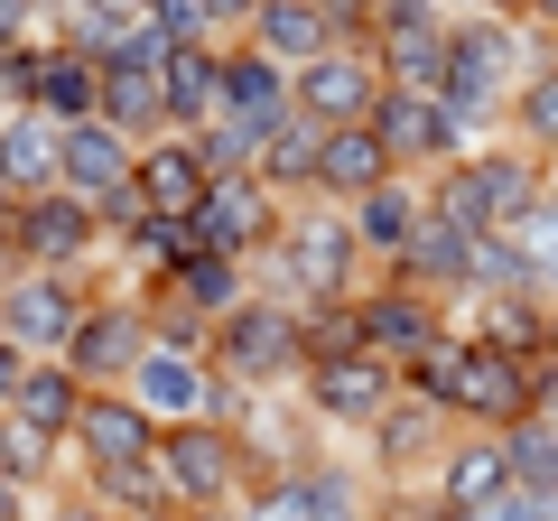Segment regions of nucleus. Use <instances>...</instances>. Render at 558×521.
<instances>
[{"label":"nucleus","instance_id":"obj_1","mask_svg":"<svg viewBox=\"0 0 558 521\" xmlns=\"http://www.w3.org/2000/svg\"><path fill=\"white\" fill-rule=\"evenodd\" d=\"M373 75H381L373 47H317L299 65V112L307 121H373V102H381Z\"/></svg>","mask_w":558,"mask_h":521},{"label":"nucleus","instance_id":"obj_2","mask_svg":"<svg viewBox=\"0 0 558 521\" xmlns=\"http://www.w3.org/2000/svg\"><path fill=\"white\" fill-rule=\"evenodd\" d=\"M10 84H20L38 112L57 121H84L102 102V57H84V47H47V57H10Z\"/></svg>","mask_w":558,"mask_h":521},{"label":"nucleus","instance_id":"obj_3","mask_svg":"<svg viewBox=\"0 0 558 521\" xmlns=\"http://www.w3.org/2000/svg\"><path fill=\"white\" fill-rule=\"evenodd\" d=\"M373 131L391 159H438V149H457V121H447L438 94H418V84H400V94L373 102Z\"/></svg>","mask_w":558,"mask_h":521},{"label":"nucleus","instance_id":"obj_4","mask_svg":"<svg viewBox=\"0 0 558 521\" xmlns=\"http://www.w3.org/2000/svg\"><path fill=\"white\" fill-rule=\"evenodd\" d=\"M447 401H457V410H484V420H512V410H531V373H521L502 344H465Z\"/></svg>","mask_w":558,"mask_h":521},{"label":"nucleus","instance_id":"obj_5","mask_svg":"<svg viewBox=\"0 0 558 521\" xmlns=\"http://www.w3.org/2000/svg\"><path fill=\"white\" fill-rule=\"evenodd\" d=\"M57 178L75 186V196H121L131 186V159H121V131L112 121H65V141H57Z\"/></svg>","mask_w":558,"mask_h":521},{"label":"nucleus","instance_id":"obj_6","mask_svg":"<svg viewBox=\"0 0 558 521\" xmlns=\"http://www.w3.org/2000/svg\"><path fill=\"white\" fill-rule=\"evenodd\" d=\"M223 363L252 373V381L299 373V317H279V307H242V317L223 326Z\"/></svg>","mask_w":558,"mask_h":521},{"label":"nucleus","instance_id":"obj_7","mask_svg":"<svg viewBox=\"0 0 558 521\" xmlns=\"http://www.w3.org/2000/svg\"><path fill=\"white\" fill-rule=\"evenodd\" d=\"M373 57H381V75L438 94V84H447V20H438V10H428V20H381Z\"/></svg>","mask_w":558,"mask_h":521},{"label":"nucleus","instance_id":"obj_8","mask_svg":"<svg viewBox=\"0 0 558 521\" xmlns=\"http://www.w3.org/2000/svg\"><path fill=\"white\" fill-rule=\"evenodd\" d=\"M317 178L336 186V196L381 186V178H391V149H381V131H373V121H336V131L317 141Z\"/></svg>","mask_w":558,"mask_h":521},{"label":"nucleus","instance_id":"obj_9","mask_svg":"<svg viewBox=\"0 0 558 521\" xmlns=\"http://www.w3.org/2000/svg\"><path fill=\"white\" fill-rule=\"evenodd\" d=\"M317 401L336 410V420H381V410H391V373H381L373 354H326L317 363Z\"/></svg>","mask_w":558,"mask_h":521},{"label":"nucleus","instance_id":"obj_10","mask_svg":"<svg viewBox=\"0 0 558 521\" xmlns=\"http://www.w3.org/2000/svg\"><path fill=\"white\" fill-rule=\"evenodd\" d=\"M186 223H196V233L215 242V252H242V242H260V223H270V196H260L252 178H233V186H205V205H196Z\"/></svg>","mask_w":558,"mask_h":521},{"label":"nucleus","instance_id":"obj_11","mask_svg":"<svg viewBox=\"0 0 558 521\" xmlns=\"http://www.w3.org/2000/svg\"><path fill=\"white\" fill-rule=\"evenodd\" d=\"M252 38L260 47H270V57L279 65H289V57H317V47L326 38H336V20H326V10H317V0H252Z\"/></svg>","mask_w":558,"mask_h":521},{"label":"nucleus","instance_id":"obj_12","mask_svg":"<svg viewBox=\"0 0 558 521\" xmlns=\"http://www.w3.org/2000/svg\"><path fill=\"white\" fill-rule=\"evenodd\" d=\"M112 131H149V121H168V94H159V65H121L102 57V102H94Z\"/></svg>","mask_w":558,"mask_h":521},{"label":"nucleus","instance_id":"obj_13","mask_svg":"<svg viewBox=\"0 0 558 521\" xmlns=\"http://www.w3.org/2000/svg\"><path fill=\"white\" fill-rule=\"evenodd\" d=\"M159 94H168V112H178V121L223 112V65L205 57L196 38H178V47H168V65H159Z\"/></svg>","mask_w":558,"mask_h":521},{"label":"nucleus","instance_id":"obj_14","mask_svg":"<svg viewBox=\"0 0 558 521\" xmlns=\"http://www.w3.org/2000/svg\"><path fill=\"white\" fill-rule=\"evenodd\" d=\"M279 102H289V84H279V57H270V47H252V57L223 65V112H242V121H260V131H270Z\"/></svg>","mask_w":558,"mask_h":521},{"label":"nucleus","instance_id":"obj_15","mask_svg":"<svg viewBox=\"0 0 558 521\" xmlns=\"http://www.w3.org/2000/svg\"><path fill=\"white\" fill-rule=\"evenodd\" d=\"M140 196H149V215H196V205H205V159H196V149H149Z\"/></svg>","mask_w":558,"mask_h":521},{"label":"nucleus","instance_id":"obj_16","mask_svg":"<svg viewBox=\"0 0 558 521\" xmlns=\"http://www.w3.org/2000/svg\"><path fill=\"white\" fill-rule=\"evenodd\" d=\"M168 484H178V494H223V484H233V447H223L215 428H178V438H168Z\"/></svg>","mask_w":558,"mask_h":521},{"label":"nucleus","instance_id":"obj_17","mask_svg":"<svg viewBox=\"0 0 558 521\" xmlns=\"http://www.w3.org/2000/svg\"><path fill=\"white\" fill-rule=\"evenodd\" d=\"M65 354H75V373H121V363H140V317L131 307H102L94 326L65 336Z\"/></svg>","mask_w":558,"mask_h":521},{"label":"nucleus","instance_id":"obj_18","mask_svg":"<svg viewBox=\"0 0 558 521\" xmlns=\"http://www.w3.org/2000/svg\"><path fill=\"white\" fill-rule=\"evenodd\" d=\"M344 223H299V242H289V280L299 289H317V299H336L344 289Z\"/></svg>","mask_w":558,"mask_h":521},{"label":"nucleus","instance_id":"obj_19","mask_svg":"<svg viewBox=\"0 0 558 521\" xmlns=\"http://www.w3.org/2000/svg\"><path fill=\"white\" fill-rule=\"evenodd\" d=\"M75 438L94 447V465H112V457H140L149 428H140V410H121V401H75Z\"/></svg>","mask_w":558,"mask_h":521},{"label":"nucleus","instance_id":"obj_20","mask_svg":"<svg viewBox=\"0 0 558 521\" xmlns=\"http://www.w3.org/2000/svg\"><path fill=\"white\" fill-rule=\"evenodd\" d=\"M410 223H418V205L400 196L391 178L354 196V242H373V252H400V242H410Z\"/></svg>","mask_w":558,"mask_h":521},{"label":"nucleus","instance_id":"obj_21","mask_svg":"<svg viewBox=\"0 0 558 521\" xmlns=\"http://www.w3.org/2000/svg\"><path fill=\"white\" fill-rule=\"evenodd\" d=\"M10 336H28V344H65V336H75V307H65V289H57V280H28L20 299H10Z\"/></svg>","mask_w":558,"mask_h":521},{"label":"nucleus","instance_id":"obj_22","mask_svg":"<svg viewBox=\"0 0 558 521\" xmlns=\"http://www.w3.org/2000/svg\"><path fill=\"white\" fill-rule=\"evenodd\" d=\"M131 373H140V401H149V410H196L205 401V381H196L186 354H140Z\"/></svg>","mask_w":558,"mask_h":521},{"label":"nucleus","instance_id":"obj_23","mask_svg":"<svg viewBox=\"0 0 558 521\" xmlns=\"http://www.w3.org/2000/svg\"><path fill=\"white\" fill-rule=\"evenodd\" d=\"M10 401H20V420H38L47 438H57V428H75V373H20V391H10Z\"/></svg>","mask_w":558,"mask_h":521},{"label":"nucleus","instance_id":"obj_24","mask_svg":"<svg viewBox=\"0 0 558 521\" xmlns=\"http://www.w3.org/2000/svg\"><path fill=\"white\" fill-rule=\"evenodd\" d=\"M84 233H94V223H84V196H75V205H38V215L20 223V242H28L38 260H75Z\"/></svg>","mask_w":558,"mask_h":521},{"label":"nucleus","instance_id":"obj_25","mask_svg":"<svg viewBox=\"0 0 558 521\" xmlns=\"http://www.w3.org/2000/svg\"><path fill=\"white\" fill-rule=\"evenodd\" d=\"M0 141H10V178H57V112H28V121H10V131H0Z\"/></svg>","mask_w":558,"mask_h":521},{"label":"nucleus","instance_id":"obj_26","mask_svg":"<svg viewBox=\"0 0 558 521\" xmlns=\"http://www.w3.org/2000/svg\"><path fill=\"white\" fill-rule=\"evenodd\" d=\"M502 457H512V475H521V484L558 494V428H549V420H531V410H521V438L502 447Z\"/></svg>","mask_w":558,"mask_h":521},{"label":"nucleus","instance_id":"obj_27","mask_svg":"<svg viewBox=\"0 0 558 521\" xmlns=\"http://www.w3.org/2000/svg\"><path fill=\"white\" fill-rule=\"evenodd\" d=\"M502 475H512V457H502V447H465L457 465H447V502H484V494H502Z\"/></svg>","mask_w":558,"mask_h":521},{"label":"nucleus","instance_id":"obj_28","mask_svg":"<svg viewBox=\"0 0 558 521\" xmlns=\"http://www.w3.org/2000/svg\"><path fill=\"white\" fill-rule=\"evenodd\" d=\"M475 178H484V205H494V233L531 215V168H521V159H484Z\"/></svg>","mask_w":558,"mask_h":521},{"label":"nucleus","instance_id":"obj_29","mask_svg":"<svg viewBox=\"0 0 558 521\" xmlns=\"http://www.w3.org/2000/svg\"><path fill=\"white\" fill-rule=\"evenodd\" d=\"M521 131H531L539 149H558V65L521 75Z\"/></svg>","mask_w":558,"mask_h":521},{"label":"nucleus","instance_id":"obj_30","mask_svg":"<svg viewBox=\"0 0 558 521\" xmlns=\"http://www.w3.org/2000/svg\"><path fill=\"white\" fill-rule=\"evenodd\" d=\"M363 336L373 344H428V307L418 299H381L373 317H363Z\"/></svg>","mask_w":558,"mask_h":521},{"label":"nucleus","instance_id":"obj_31","mask_svg":"<svg viewBox=\"0 0 558 521\" xmlns=\"http://www.w3.org/2000/svg\"><path fill=\"white\" fill-rule=\"evenodd\" d=\"M270 178H317V131L307 121H270Z\"/></svg>","mask_w":558,"mask_h":521},{"label":"nucleus","instance_id":"obj_32","mask_svg":"<svg viewBox=\"0 0 558 521\" xmlns=\"http://www.w3.org/2000/svg\"><path fill=\"white\" fill-rule=\"evenodd\" d=\"M502 233L521 242V260H531V270H558V205H531V215L502 223Z\"/></svg>","mask_w":558,"mask_h":521},{"label":"nucleus","instance_id":"obj_33","mask_svg":"<svg viewBox=\"0 0 558 521\" xmlns=\"http://www.w3.org/2000/svg\"><path fill=\"white\" fill-rule=\"evenodd\" d=\"M178 289H186L196 307H223V299H233V260H223V252H196V260L178 270Z\"/></svg>","mask_w":558,"mask_h":521},{"label":"nucleus","instance_id":"obj_34","mask_svg":"<svg viewBox=\"0 0 558 521\" xmlns=\"http://www.w3.org/2000/svg\"><path fill=\"white\" fill-rule=\"evenodd\" d=\"M47 465V428L38 420H10L0 428V475H38Z\"/></svg>","mask_w":558,"mask_h":521},{"label":"nucleus","instance_id":"obj_35","mask_svg":"<svg viewBox=\"0 0 558 521\" xmlns=\"http://www.w3.org/2000/svg\"><path fill=\"white\" fill-rule=\"evenodd\" d=\"M484 336H494L502 354H531V344L549 336V326H539V307H512V299H502V307H494V326H484Z\"/></svg>","mask_w":558,"mask_h":521},{"label":"nucleus","instance_id":"obj_36","mask_svg":"<svg viewBox=\"0 0 558 521\" xmlns=\"http://www.w3.org/2000/svg\"><path fill=\"white\" fill-rule=\"evenodd\" d=\"M102 484H112V502H140V512L159 502V475H149L140 457H112V465H102Z\"/></svg>","mask_w":558,"mask_h":521},{"label":"nucleus","instance_id":"obj_37","mask_svg":"<svg viewBox=\"0 0 558 521\" xmlns=\"http://www.w3.org/2000/svg\"><path fill=\"white\" fill-rule=\"evenodd\" d=\"M149 20H159L168 38H205V28H215V0H149Z\"/></svg>","mask_w":558,"mask_h":521},{"label":"nucleus","instance_id":"obj_38","mask_svg":"<svg viewBox=\"0 0 558 521\" xmlns=\"http://www.w3.org/2000/svg\"><path fill=\"white\" fill-rule=\"evenodd\" d=\"M381 438H391V457L410 465V457H428V438H438V420H428V410H400V420L381 428Z\"/></svg>","mask_w":558,"mask_h":521},{"label":"nucleus","instance_id":"obj_39","mask_svg":"<svg viewBox=\"0 0 558 521\" xmlns=\"http://www.w3.org/2000/svg\"><path fill=\"white\" fill-rule=\"evenodd\" d=\"M84 10H102V20H121V28H131V20H149V0H84Z\"/></svg>","mask_w":558,"mask_h":521},{"label":"nucleus","instance_id":"obj_40","mask_svg":"<svg viewBox=\"0 0 558 521\" xmlns=\"http://www.w3.org/2000/svg\"><path fill=\"white\" fill-rule=\"evenodd\" d=\"M438 0H373V20H428Z\"/></svg>","mask_w":558,"mask_h":521},{"label":"nucleus","instance_id":"obj_41","mask_svg":"<svg viewBox=\"0 0 558 521\" xmlns=\"http://www.w3.org/2000/svg\"><path fill=\"white\" fill-rule=\"evenodd\" d=\"M28 28V0H0V38H20Z\"/></svg>","mask_w":558,"mask_h":521},{"label":"nucleus","instance_id":"obj_42","mask_svg":"<svg viewBox=\"0 0 558 521\" xmlns=\"http://www.w3.org/2000/svg\"><path fill=\"white\" fill-rule=\"evenodd\" d=\"M10 391H20V354H10V344H0V401H10Z\"/></svg>","mask_w":558,"mask_h":521},{"label":"nucleus","instance_id":"obj_43","mask_svg":"<svg viewBox=\"0 0 558 521\" xmlns=\"http://www.w3.org/2000/svg\"><path fill=\"white\" fill-rule=\"evenodd\" d=\"M0 521H20V494H10V484H0Z\"/></svg>","mask_w":558,"mask_h":521},{"label":"nucleus","instance_id":"obj_44","mask_svg":"<svg viewBox=\"0 0 558 521\" xmlns=\"http://www.w3.org/2000/svg\"><path fill=\"white\" fill-rule=\"evenodd\" d=\"M494 10H502V20H521V10H531V0H494Z\"/></svg>","mask_w":558,"mask_h":521},{"label":"nucleus","instance_id":"obj_45","mask_svg":"<svg viewBox=\"0 0 558 521\" xmlns=\"http://www.w3.org/2000/svg\"><path fill=\"white\" fill-rule=\"evenodd\" d=\"M0 186H10V141H0Z\"/></svg>","mask_w":558,"mask_h":521},{"label":"nucleus","instance_id":"obj_46","mask_svg":"<svg viewBox=\"0 0 558 521\" xmlns=\"http://www.w3.org/2000/svg\"><path fill=\"white\" fill-rule=\"evenodd\" d=\"M531 10H539V20H558V0H531Z\"/></svg>","mask_w":558,"mask_h":521},{"label":"nucleus","instance_id":"obj_47","mask_svg":"<svg viewBox=\"0 0 558 521\" xmlns=\"http://www.w3.org/2000/svg\"><path fill=\"white\" fill-rule=\"evenodd\" d=\"M65 521H94V512H65Z\"/></svg>","mask_w":558,"mask_h":521},{"label":"nucleus","instance_id":"obj_48","mask_svg":"<svg viewBox=\"0 0 558 521\" xmlns=\"http://www.w3.org/2000/svg\"><path fill=\"white\" fill-rule=\"evenodd\" d=\"M539 521H558V502H549V512H539Z\"/></svg>","mask_w":558,"mask_h":521},{"label":"nucleus","instance_id":"obj_49","mask_svg":"<svg viewBox=\"0 0 558 521\" xmlns=\"http://www.w3.org/2000/svg\"><path fill=\"white\" fill-rule=\"evenodd\" d=\"M549 344H558V317H549Z\"/></svg>","mask_w":558,"mask_h":521},{"label":"nucleus","instance_id":"obj_50","mask_svg":"<svg viewBox=\"0 0 558 521\" xmlns=\"http://www.w3.org/2000/svg\"><path fill=\"white\" fill-rule=\"evenodd\" d=\"M140 521H159V512H140Z\"/></svg>","mask_w":558,"mask_h":521},{"label":"nucleus","instance_id":"obj_51","mask_svg":"<svg viewBox=\"0 0 558 521\" xmlns=\"http://www.w3.org/2000/svg\"><path fill=\"white\" fill-rule=\"evenodd\" d=\"M317 10H326V0H317Z\"/></svg>","mask_w":558,"mask_h":521}]
</instances>
